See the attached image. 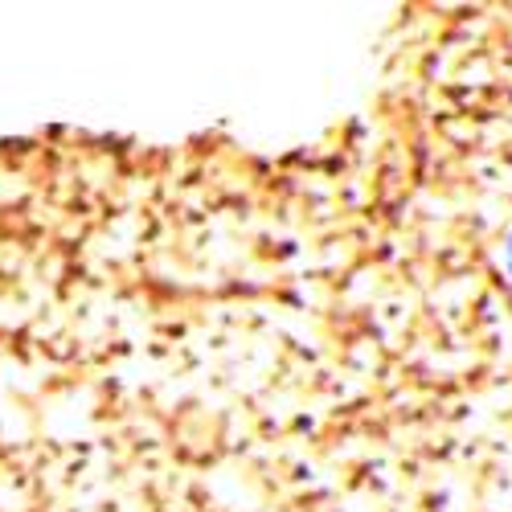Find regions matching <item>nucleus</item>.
<instances>
[{
    "instance_id": "nucleus-1",
    "label": "nucleus",
    "mask_w": 512,
    "mask_h": 512,
    "mask_svg": "<svg viewBox=\"0 0 512 512\" xmlns=\"http://www.w3.org/2000/svg\"><path fill=\"white\" fill-rule=\"evenodd\" d=\"M504 267H508V275H512V234L504 238Z\"/></svg>"
}]
</instances>
